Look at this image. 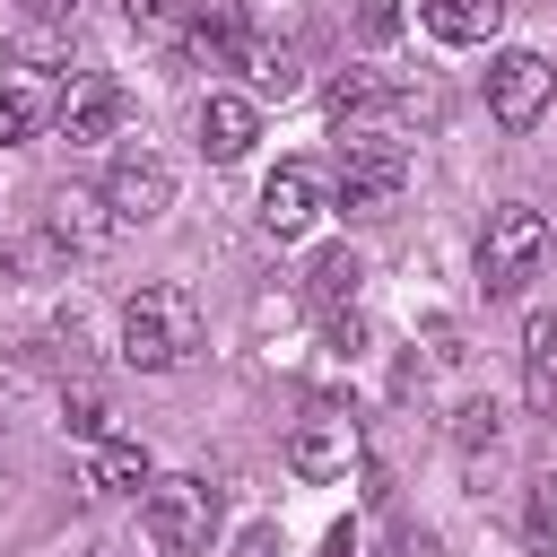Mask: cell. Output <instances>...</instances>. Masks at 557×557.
I'll return each mask as SVG.
<instances>
[{
	"label": "cell",
	"mask_w": 557,
	"mask_h": 557,
	"mask_svg": "<svg viewBox=\"0 0 557 557\" xmlns=\"http://www.w3.org/2000/svg\"><path fill=\"white\" fill-rule=\"evenodd\" d=\"M191 348H200V305H191V287L157 278V287H139V296L122 305V357H131L139 374H174Z\"/></svg>",
	"instance_id": "6da1fadb"
},
{
	"label": "cell",
	"mask_w": 557,
	"mask_h": 557,
	"mask_svg": "<svg viewBox=\"0 0 557 557\" xmlns=\"http://www.w3.org/2000/svg\"><path fill=\"white\" fill-rule=\"evenodd\" d=\"M540 270H548V218L531 200H505L479 235V278H487V296H522Z\"/></svg>",
	"instance_id": "7a4b0ae2"
},
{
	"label": "cell",
	"mask_w": 557,
	"mask_h": 557,
	"mask_svg": "<svg viewBox=\"0 0 557 557\" xmlns=\"http://www.w3.org/2000/svg\"><path fill=\"white\" fill-rule=\"evenodd\" d=\"M139 531H148L165 557L209 548V531H218V487H209V479H191V470L148 479V487H139Z\"/></svg>",
	"instance_id": "3957f363"
},
{
	"label": "cell",
	"mask_w": 557,
	"mask_h": 557,
	"mask_svg": "<svg viewBox=\"0 0 557 557\" xmlns=\"http://www.w3.org/2000/svg\"><path fill=\"white\" fill-rule=\"evenodd\" d=\"M339 209H357V218H383L392 200H400V183H409V148L392 139V131H348L339 139Z\"/></svg>",
	"instance_id": "277c9868"
},
{
	"label": "cell",
	"mask_w": 557,
	"mask_h": 557,
	"mask_svg": "<svg viewBox=\"0 0 557 557\" xmlns=\"http://www.w3.org/2000/svg\"><path fill=\"white\" fill-rule=\"evenodd\" d=\"M548 96H557V70H548L540 52H496V61H487V113H496L505 131H531V122L548 113Z\"/></svg>",
	"instance_id": "5b68a950"
},
{
	"label": "cell",
	"mask_w": 557,
	"mask_h": 557,
	"mask_svg": "<svg viewBox=\"0 0 557 557\" xmlns=\"http://www.w3.org/2000/svg\"><path fill=\"white\" fill-rule=\"evenodd\" d=\"M104 209H113V226H148V218H165V209H174V165H165L157 148L113 157V174H104Z\"/></svg>",
	"instance_id": "8992f818"
},
{
	"label": "cell",
	"mask_w": 557,
	"mask_h": 557,
	"mask_svg": "<svg viewBox=\"0 0 557 557\" xmlns=\"http://www.w3.org/2000/svg\"><path fill=\"white\" fill-rule=\"evenodd\" d=\"M409 113H418V96H409L400 78H383V70H348V78L331 87V122H339V131H392V139H400Z\"/></svg>",
	"instance_id": "52a82bcc"
},
{
	"label": "cell",
	"mask_w": 557,
	"mask_h": 557,
	"mask_svg": "<svg viewBox=\"0 0 557 557\" xmlns=\"http://www.w3.org/2000/svg\"><path fill=\"white\" fill-rule=\"evenodd\" d=\"M357 453H366V435H357L348 409H313V418L287 435V470H296V479H348Z\"/></svg>",
	"instance_id": "ba28073f"
},
{
	"label": "cell",
	"mask_w": 557,
	"mask_h": 557,
	"mask_svg": "<svg viewBox=\"0 0 557 557\" xmlns=\"http://www.w3.org/2000/svg\"><path fill=\"white\" fill-rule=\"evenodd\" d=\"M122 113H131V96H122L113 78H70V87H61V104H52V122H61V139H70V148L113 139V131H122Z\"/></svg>",
	"instance_id": "9c48e42d"
},
{
	"label": "cell",
	"mask_w": 557,
	"mask_h": 557,
	"mask_svg": "<svg viewBox=\"0 0 557 557\" xmlns=\"http://www.w3.org/2000/svg\"><path fill=\"white\" fill-rule=\"evenodd\" d=\"M313 218H322V165L287 157V165L261 183V226H270V235H305Z\"/></svg>",
	"instance_id": "30bf717a"
},
{
	"label": "cell",
	"mask_w": 557,
	"mask_h": 557,
	"mask_svg": "<svg viewBox=\"0 0 557 557\" xmlns=\"http://www.w3.org/2000/svg\"><path fill=\"white\" fill-rule=\"evenodd\" d=\"M252 139H261V104H252V96H226V87H209V96H200V148H209L218 165H235Z\"/></svg>",
	"instance_id": "8fae6325"
},
{
	"label": "cell",
	"mask_w": 557,
	"mask_h": 557,
	"mask_svg": "<svg viewBox=\"0 0 557 557\" xmlns=\"http://www.w3.org/2000/svg\"><path fill=\"white\" fill-rule=\"evenodd\" d=\"M44 235H52L61 252H96V244L113 235V209H104V191H70V183H61V191L44 200Z\"/></svg>",
	"instance_id": "7c38bea8"
},
{
	"label": "cell",
	"mask_w": 557,
	"mask_h": 557,
	"mask_svg": "<svg viewBox=\"0 0 557 557\" xmlns=\"http://www.w3.org/2000/svg\"><path fill=\"white\" fill-rule=\"evenodd\" d=\"M157 470H148V453L131 444V435H96L87 444V470H78V487L87 496H139Z\"/></svg>",
	"instance_id": "4fadbf2b"
},
{
	"label": "cell",
	"mask_w": 557,
	"mask_h": 557,
	"mask_svg": "<svg viewBox=\"0 0 557 557\" xmlns=\"http://www.w3.org/2000/svg\"><path fill=\"white\" fill-rule=\"evenodd\" d=\"M418 17L435 44H487L505 26V0H418Z\"/></svg>",
	"instance_id": "5bb4252c"
},
{
	"label": "cell",
	"mask_w": 557,
	"mask_h": 557,
	"mask_svg": "<svg viewBox=\"0 0 557 557\" xmlns=\"http://www.w3.org/2000/svg\"><path fill=\"white\" fill-rule=\"evenodd\" d=\"M183 35H191L200 61H244V44H252L235 0H191V26H183Z\"/></svg>",
	"instance_id": "9a60e30c"
},
{
	"label": "cell",
	"mask_w": 557,
	"mask_h": 557,
	"mask_svg": "<svg viewBox=\"0 0 557 557\" xmlns=\"http://www.w3.org/2000/svg\"><path fill=\"white\" fill-rule=\"evenodd\" d=\"M357 287H366V261H357L348 244H331V252H313V270H305V296H313L322 313H339V305H357Z\"/></svg>",
	"instance_id": "2e32d148"
},
{
	"label": "cell",
	"mask_w": 557,
	"mask_h": 557,
	"mask_svg": "<svg viewBox=\"0 0 557 557\" xmlns=\"http://www.w3.org/2000/svg\"><path fill=\"white\" fill-rule=\"evenodd\" d=\"M522 374H531V400L557 409V313H531V331H522Z\"/></svg>",
	"instance_id": "e0dca14e"
},
{
	"label": "cell",
	"mask_w": 557,
	"mask_h": 557,
	"mask_svg": "<svg viewBox=\"0 0 557 557\" xmlns=\"http://www.w3.org/2000/svg\"><path fill=\"white\" fill-rule=\"evenodd\" d=\"M244 70H252V96H296V44H244Z\"/></svg>",
	"instance_id": "ac0fdd59"
},
{
	"label": "cell",
	"mask_w": 557,
	"mask_h": 557,
	"mask_svg": "<svg viewBox=\"0 0 557 557\" xmlns=\"http://www.w3.org/2000/svg\"><path fill=\"white\" fill-rule=\"evenodd\" d=\"M44 131V96L35 87H0V148H26Z\"/></svg>",
	"instance_id": "d6986e66"
},
{
	"label": "cell",
	"mask_w": 557,
	"mask_h": 557,
	"mask_svg": "<svg viewBox=\"0 0 557 557\" xmlns=\"http://www.w3.org/2000/svg\"><path fill=\"white\" fill-rule=\"evenodd\" d=\"M122 17H131V35L165 44V35H183V26H191V0H122Z\"/></svg>",
	"instance_id": "ffe728a7"
},
{
	"label": "cell",
	"mask_w": 557,
	"mask_h": 557,
	"mask_svg": "<svg viewBox=\"0 0 557 557\" xmlns=\"http://www.w3.org/2000/svg\"><path fill=\"white\" fill-rule=\"evenodd\" d=\"M104 418H113V409H104V392H70V400H61V426H70L78 444H96V435H113Z\"/></svg>",
	"instance_id": "44dd1931"
},
{
	"label": "cell",
	"mask_w": 557,
	"mask_h": 557,
	"mask_svg": "<svg viewBox=\"0 0 557 557\" xmlns=\"http://www.w3.org/2000/svg\"><path fill=\"white\" fill-rule=\"evenodd\" d=\"M522 531H531L540 548L557 540V470H548V479H531V496H522Z\"/></svg>",
	"instance_id": "7402d4cb"
},
{
	"label": "cell",
	"mask_w": 557,
	"mask_h": 557,
	"mask_svg": "<svg viewBox=\"0 0 557 557\" xmlns=\"http://www.w3.org/2000/svg\"><path fill=\"white\" fill-rule=\"evenodd\" d=\"M357 35L366 44H392L400 35V0H357Z\"/></svg>",
	"instance_id": "603a6c76"
},
{
	"label": "cell",
	"mask_w": 557,
	"mask_h": 557,
	"mask_svg": "<svg viewBox=\"0 0 557 557\" xmlns=\"http://www.w3.org/2000/svg\"><path fill=\"white\" fill-rule=\"evenodd\" d=\"M453 435H461V444H470V453H479V444H496V409H487V400H470V409H461V426H453Z\"/></svg>",
	"instance_id": "cb8c5ba5"
},
{
	"label": "cell",
	"mask_w": 557,
	"mask_h": 557,
	"mask_svg": "<svg viewBox=\"0 0 557 557\" xmlns=\"http://www.w3.org/2000/svg\"><path fill=\"white\" fill-rule=\"evenodd\" d=\"M17 61H26V70H61V44H52V35H17Z\"/></svg>",
	"instance_id": "d4e9b609"
},
{
	"label": "cell",
	"mask_w": 557,
	"mask_h": 557,
	"mask_svg": "<svg viewBox=\"0 0 557 557\" xmlns=\"http://www.w3.org/2000/svg\"><path fill=\"white\" fill-rule=\"evenodd\" d=\"M392 557H444V548H435V531H400V540H392Z\"/></svg>",
	"instance_id": "484cf974"
},
{
	"label": "cell",
	"mask_w": 557,
	"mask_h": 557,
	"mask_svg": "<svg viewBox=\"0 0 557 557\" xmlns=\"http://www.w3.org/2000/svg\"><path fill=\"white\" fill-rule=\"evenodd\" d=\"M17 9H26V17H70L78 0H17Z\"/></svg>",
	"instance_id": "4316f807"
},
{
	"label": "cell",
	"mask_w": 557,
	"mask_h": 557,
	"mask_svg": "<svg viewBox=\"0 0 557 557\" xmlns=\"http://www.w3.org/2000/svg\"><path fill=\"white\" fill-rule=\"evenodd\" d=\"M104 557H113V548H104Z\"/></svg>",
	"instance_id": "83f0119b"
}]
</instances>
